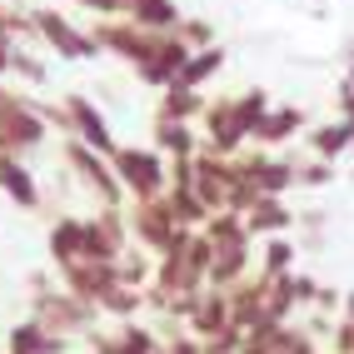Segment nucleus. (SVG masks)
<instances>
[{
	"label": "nucleus",
	"instance_id": "1",
	"mask_svg": "<svg viewBox=\"0 0 354 354\" xmlns=\"http://www.w3.org/2000/svg\"><path fill=\"white\" fill-rule=\"evenodd\" d=\"M115 175H120L125 195H135V205L160 200L170 190V165L160 160V150H115Z\"/></svg>",
	"mask_w": 354,
	"mask_h": 354
},
{
	"label": "nucleus",
	"instance_id": "2",
	"mask_svg": "<svg viewBox=\"0 0 354 354\" xmlns=\"http://www.w3.org/2000/svg\"><path fill=\"white\" fill-rule=\"evenodd\" d=\"M30 20H35L40 40L55 45V55H65V60H95V55H100V40L85 35V30H75L65 15H55V10H35Z\"/></svg>",
	"mask_w": 354,
	"mask_h": 354
},
{
	"label": "nucleus",
	"instance_id": "3",
	"mask_svg": "<svg viewBox=\"0 0 354 354\" xmlns=\"http://www.w3.org/2000/svg\"><path fill=\"white\" fill-rule=\"evenodd\" d=\"M65 160H70V170H75L105 205H120L125 185H120V175H115V165H105V155H95L90 145H80V140H70V145H65Z\"/></svg>",
	"mask_w": 354,
	"mask_h": 354
},
{
	"label": "nucleus",
	"instance_id": "4",
	"mask_svg": "<svg viewBox=\"0 0 354 354\" xmlns=\"http://www.w3.org/2000/svg\"><path fill=\"white\" fill-rule=\"evenodd\" d=\"M65 115H70V135H75L80 145H90L95 155H110V160H115V150H120V145H115V135H110V125H105V115L90 105L85 95H70V100H65Z\"/></svg>",
	"mask_w": 354,
	"mask_h": 354
},
{
	"label": "nucleus",
	"instance_id": "5",
	"mask_svg": "<svg viewBox=\"0 0 354 354\" xmlns=\"http://www.w3.org/2000/svg\"><path fill=\"white\" fill-rule=\"evenodd\" d=\"M0 195H10L20 209H35L40 205V190H35L30 170L20 165V155H6V150H0Z\"/></svg>",
	"mask_w": 354,
	"mask_h": 354
},
{
	"label": "nucleus",
	"instance_id": "6",
	"mask_svg": "<svg viewBox=\"0 0 354 354\" xmlns=\"http://www.w3.org/2000/svg\"><path fill=\"white\" fill-rule=\"evenodd\" d=\"M310 150H315V160H329V165H335L344 150H354V125H349V120H329V125L310 130Z\"/></svg>",
	"mask_w": 354,
	"mask_h": 354
},
{
	"label": "nucleus",
	"instance_id": "7",
	"mask_svg": "<svg viewBox=\"0 0 354 354\" xmlns=\"http://www.w3.org/2000/svg\"><path fill=\"white\" fill-rule=\"evenodd\" d=\"M155 150L160 155H170V160H195V135L185 120H155Z\"/></svg>",
	"mask_w": 354,
	"mask_h": 354
},
{
	"label": "nucleus",
	"instance_id": "8",
	"mask_svg": "<svg viewBox=\"0 0 354 354\" xmlns=\"http://www.w3.org/2000/svg\"><path fill=\"white\" fill-rule=\"evenodd\" d=\"M80 250H85V220H55V230H50V254H55V265H60V270L75 265Z\"/></svg>",
	"mask_w": 354,
	"mask_h": 354
},
{
	"label": "nucleus",
	"instance_id": "9",
	"mask_svg": "<svg viewBox=\"0 0 354 354\" xmlns=\"http://www.w3.org/2000/svg\"><path fill=\"white\" fill-rule=\"evenodd\" d=\"M295 225V215L285 209V200H259L250 215H245V230L250 234H285Z\"/></svg>",
	"mask_w": 354,
	"mask_h": 354
},
{
	"label": "nucleus",
	"instance_id": "10",
	"mask_svg": "<svg viewBox=\"0 0 354 354\" xmlns=\"http://www.w3.org/2000/svg\"><path fill=\"white\" fill-rule=\"evenodd\" d=\"M220 65H225V50H220V45H205V50H195V55H190V65L180 70V80H175V85L200 90L209 75H220Z\"/></svg>",
	"mask_w": 354,
	"mask_h": 354
},
{
	"label": "nucleus",
	"instance_id": "11",
	"mask_svg": "<svg viewBox=\"0 0 354 354\" xmlns=\"http://www.w3.org/2000/svg\"><path fill=\"white\" fill-rule=\"evenodd\" d=\"M299 125H304V115H299L295 105H279V110H270L265 120H259L254 140H265V145H279V140H290V135H295Z\"/></svg>",
	"mask_w": 354,
	"mask_h": 354
},
{
	"label": "nucleus",
	"instance_id": "12",
	"mask_svg": "<svg viewBox=\"0 0 354 354\" xmlns=\"http://www.w3.org/2000/svg\"><path fill=\"white\" fill-rule=\"evenodd\" d=\"M160 115H165V120H185V125H190L195 115H205V95H200V90H185V85H170Z\"/></svg>",
	"mask_w": 354,
	"mask_h": 354
},
{
	"label": "nucleus",
	"instance_id": "13",
	"mask_svg": "<svg viewBox=\"0 0 354 354\" xmlns=\"http://www.w3.org/2000/svg\"><path fill=\"white\" fill-rule=\"evenodd\" d=\"M265 115H270V95H265V90H245V95L234 100V125H240L245 140L259 130V120H265Z\"/></svg>",
	"mask_w": 354,
	"mask_h": 354
},
{
	"label": "nucleus",
	"instance_id": "14",
	"mask_svg": "<svg viewBox=\"0 0 354 354\" xmlns=\"http://www.w3.org/2000/svg\"><path fill=\"white\" fill-rule=\"evenodd\" d=\"M279 274H295V245L285 234H274L265 245V270H259V279H279Z\"/></svg>",
	"mask_w": 354,
	"mask_h": 354
},
{
	"label": "nucleus",
	"instance_id": "15",
	"mask_svg": "<svg viewBox=\"0 0 354 354\" xmlns=\"http://www.w3.org/2000/svg\"><path fill=\"white\" fill-rule=\"evenodd\" d=\"M140 304H145V295H140V290H125V285H115V290H105V295H100V304H95V310L130 319V315H140Z\"/></svg>",
	"mask_w": 354,
	"mask_h": 354
},
{
	"label": "nucleus",
	"instance_id": "16",
	"mask_svg": "<svg viewBox=\"0 0 354 354\" xmlns=\"http://www.w3.org/2000/svg\"><path fill=\"white\" fill-rule=\"evenodd\" d=\"M175 35H180L185 45H190V50H205V45L215 40V30H209L205 20H180V30H175Z\"/></svg>",
	"mask_w": 354,
	"mask_h": 354
},
{
	"label": "nucleus",
	"instance_id": "17",
	"mask_svg": "<svg viewBox=\"0 0 354 354\" xmlns=\"http://www.w3.org/2000/svg\"><path fill=\"white\" fill-rule=\"evenodd\" d=\"M295 180H299V185H329V180H335V165H329V160H315V165H304Z\"/></svg>",
	"mask_w": 354,
	"mask_h": 354
},
{
	"label": "nucleus",
	"instance_id": "18",
	"mask_svg": "<svg viewBox=\"0 0 354 354\" xmlns=\"http://www.w3.org/2000/svg\"><path fill=\"white\" fill-rule=\"evenodd\" d=\"M344 319H349V324H354V290H349V295H344Z\"/></svg>",
	"mask_w": 354,
	"mask_h": 354
},
{
	"label": "nucleus",
	"instance_id": "19",
	"mask_svg": "<svg viewBox=\"0 0 354 354\" xmlns=\"http://www.w3.org/2000/svg\"><path fill=\"white\" fill-rule=\"evenodd\" d=\"M0 70H10V45L0 40Z\"/></svg>",
	"mask_w": 354,
	"mask_h": 354
},
{
	"label": "nucleus",
	"instance_id": "20",
	"mask_svg": "<svg viewBox=\"0 0 354 354\" xmlns=\"http://www.w3.org/2000/svg\"><path fill=\"white\" fill-rule=\"evenodd\" d=\"M349 155H354V150H349Z\"/></svg>",
	"mask_w": 354,
	"mask_h": 354
}]
</instances>
